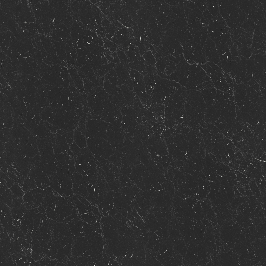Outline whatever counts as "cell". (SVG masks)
I'll use <instances>...</instances> for the list:
<instances>
[{
  "label": "cell",
  "instance_id": "277c9868",
  "mask_svg": "<svg viewBox=\"0 0 266 266\" xmlns=\"http://www.w3.org/2000/svg\"><path fill=\"white\" fill-rule=\"evenodd\" d=\"M116 51L117 52L118 56L120 61V63L123 64H128L129 63L128 59L125 54V52L123 50L117 49Z\"/></svg>",
  "mask_w": 266,
  "mask_h": 266
},
{
  "label": "cell",
  "instance_id": "3957f363",
  "mask_svg": "<svg viewBox=\"0 0 266 266\" xmlns=\"http://www.w3.org/2000/svg\"><path fill=\"white\" fill-rule=\"evenodd\" d=\"M116 70L113 69V70L110 71L109 73L108 74L110 75V76L108 75V78L111 84L113 87H116L117 86V82L118 79V77L116 74Z\"/></svg>",
  "mask_w": 266,
  "mask_h": 266
},
{
  "label": "cell",
  "instance_id": "6da1fadb",
  "mask_svg": "<svg viewBox=\"0 0 266 266\" xmlns=\"http://www.w3.org/2000/svg\"><path fill=\"white\" fill-rule=\"evenodd\" d=\"M128 65L131 70H135L142 75L144 71L146 66L145 60L143 56H141L134 62H129Z\"/></svg>",
  "mask_w": 266,
  "mask_h": 266
},
{
  "label": "cell",
  "instance_id": "7a4b0ae2",
  "mask_svg": "<svg viewBox=\"0 0 266 266\" xmlns=\"http://www.w3.org/2000/svg\"><path fill=\"white\" fill-rule=\"evenodd\" d=\"M142 56L145 60L146 66L155 64L157 62V59L155 58L151 51L146 52Z\"/></svg>",
  "mask_w": 266,
  "mask_h": 266
}]
</instances>
